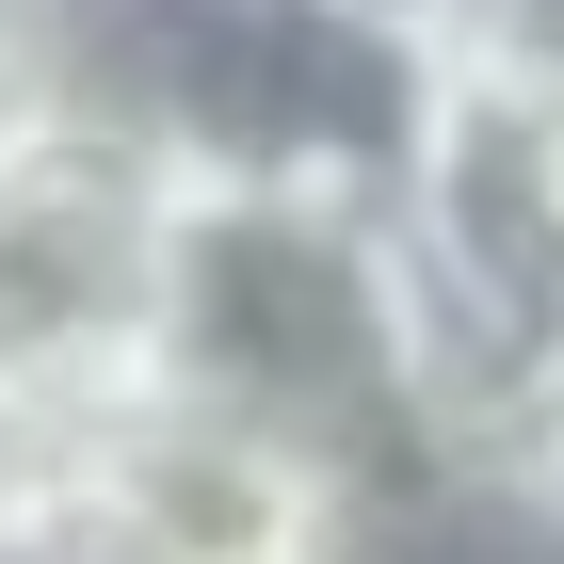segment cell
Listing matches in <instances>:
<instances>
[{
	"label": "cell",
	"instance_id": "cell-1",
	"mask_svg": "<svg viewBox=\"0 0 564 564\" xmlns=\"http://www.w3.org/2000/svg\"><path fill=\"white\" fill-rule=\"evenodd\" d=\"M162 403L259 420L339 484H403L452 452V371L403 259V194H259L194 177L162 274Z\"/></svg>",
	"mask_w": 564,
	"mask_h": 564
},
{
	"label": "cell",
	"instance_id": "cell-2",
	"mask_svg": "<svg viewBox=\"0 0 564 564\" xmlns=\"http://www.w3.org/2000/svg\"><path fill=\"white\" fill-rule=\"evenodd\" d=\"M177 194L194 177L162 145H130L113 113H48L33 145H0V371L48 388L82 435L162 403Z\"/></svg>",
	"mask_w": 564,
	"mask_h": 564
},
{
	"label": "cell",
	"instance_id": "cell-3",
	"mask_svg": "<svg viewBox=\"0 0 564 564\" xmlns=\"http://www.w3.org/2000/svg\"><path fill=\"white\" fill-rule=\"evenodd\" d=\"M82 468L113 484V517L145 532V564H339L355 549V500L323 452L259 420H210V403H130V420L82 435Z\"/></svg>",
	"mask_w": 564,
	"mask_h": 564
},
{
	"label": "cell",
	"instance_id": "cell-4",
	"mask_svg": "<svg viewBox=\"0 0 564 564\" xmlns=\"http://www.w3.org/2000/svg\"><path fill=\"white\" fill-rule=\"evenodd\" d=\"M452 468H484V484H517L532 517H564V323L500 371V388L468 403V435H452Z\"/></svg>",
	"mask_w": 564,
	"mask_h": 564
},
{
	"label": "cell",
	"instance_id": "cell-5",
	"mask_svg": "<svg viewBox=\"0 0 564 564\" xmlns=\"http://www.w3.org/2000/svg\"><path fill=\"white\" fill-rule=\"evenodd\" d=\"M82 97V0H0V145H33Z\"/></svg>",
	"mask_w": 564,
	"mask_h": 564
},
{
	"label": "cell",
	"instance_id": "cell-6",
	"mask_svg": "<svg viewBox=\"0 0 564 564\" xmlns=\"http://www.w3.org/2000/svg\"><path fill=\"white\" fill-rule=\"evenodd\" d=\"M0 564H145V532L113 517V484H97V468H65L48 500L0 517Z\"/></svg>",
	"mask_w": 564,
	"mask_h": 564
},
{
	"label": "cell",
	"instance_id": "cell-7",
	"mask_svg": "<svg viewBox=\"0 0 564 564\" xmlns=\"http://www.w3.org/2000/svg\"><path fill=\"white\" fill-rule=\"evenodd\" d=\"M65 468H82V420H65L48 388H17V371H0V517H17V500H48Z\"/></svg>",
	"mask_w": 564,
	"mask_h": 564
}]
</instances>
